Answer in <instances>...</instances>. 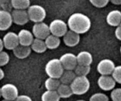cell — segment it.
I'll list each match as a JSON object with an SVG mask.
<instances>
[{
    "label": "cell",
    "mask_w": 121,
    "mask_h": 101,
    "mask_svg": "<svg viewBox=\"0 0 121 101\" xmlns=\"http://www.w3.org/2000/svg\"><path fill=\"white\" fill-rule=\"evenodd\" d=\"M0 5L2 9L9 11L13 8L11 4V0H0Z\"/></svg>",
    "instance_id": "obj_32"
},
{
    "label": "cell",
    "mask_w": 121,
    "mask_h": 101,
    "mask_svg": "<svg viewBox=\"0 0 121 101\" xmlns=\"http://www.w3.org/2000/svg\"><path fill=\"white\" fill-rule=\"evenodd\" d=\"M89 101H109V98L105 93L98 92L91 96Z\"/></svg>",
    "instance_id": "obj_27"
},
{
    "label": "cell",
    "mask_w": 121,
    "mask_h": 101,
    "mask_svg": "<svg viewBox=\"0 0 121 101\" xmlns=\"http://www.w3.org/2000/svg\"><path fill=\"white\" fill-rule=\"evenodd\" d=\"M98 85L104 91H112L116 86V81L112 76L101 75L98 79Z\"/></svg>",
    "instance_id": "obj_11"
},
{
    "label": "cell",
    "mask_w": 121,
    "mask_h": 101,
    "mask_svg": "<svg viewBox=\"0 0 121 101\" xmlns=\"http://www.w3.org/2000/svg\"><path fill=\"white\" fill-rule=\"evenodd\" d=\"M70 87L73 94L82 95L89 90L91 83L87 76H78L71 83Z\"/></svg>",
    "instance_id": "obj_3"
},
{
    "label": "cell",
    "mask_w": 121,
    "mask_h": 101,
    "mask_svg": "<svg viewBox=\"0 0 121 101\" xmlns=\"http://www.w3.org/2000/svg\"><path fill=\"white\" fill-rule=\"evenodd\" d=\"M1 95L4 99L15 101L18 97V90L13 83H6L1 88Z\"/></svg>",
    "instance_id": "obj_6"
},
{
    "label": "cell",
    "mask_w": 121,
    "mask_h": 101,
    "mask_svg": "<svg viewBox=\"0 0 121 101\" xmlns=\"http://www.w3.org/2000/svg\"><path fill=\"white\" fill-rule=\"evenodd\" d=\"M5 77V72H4L2 69H0V79L2 80Z\"/></svg>",
    "instance_id": "obj_37"
},
{
    "label": "cell",
    "mask_w": 121,
    "mask_h": 101,
    "mask_svg": "<svg viewBox=\"0 0 121 101\" xmlns=\"http://www.w3.org/2000/svg\"><path fill=\"white\" fill-rule=\"evenodd\" d=\"M5 48L4 43L3 41H2V39H1L0 40V52H2V51H4L3 49Z\"/></svg>",
    "instance_id": "obj_36"
},
{
    "label": "cell",
    "mask_w": 121,
    "mask_h": 101,
    "mask_svg": "<svg viewBox=\"0 0 121 101\" xmlns=\"http://www.w3.org/2000/svg\"><path fill=\"white\" fill-rule=\"evenodd\" d=\"M51 34L59 37H63L68 31V25L60 19H55L49 25Z\"/></svg>",
    "instance_id": "obj_5"
},
{
    "label": "cell",
    "mask_w": 121,
    "mask_h": 101,
    "mask_svg": "<svg viewBox=\"0 0 121 101\" xmlns=\"http://www.w3.org/2000/svg\"><path fill=\"white\" fill-rule=\"evenodd\" d=\"M20 44L25 46H31L34 40L33 33L26 29H22L18 33Z\"/></svg>",
    "instance_id": "obj_15"
},
{
    "label": "cell",
    "mask_w": 121,
    "mask_h": 101,
    "mask_svg": "<svg viewBox=\"0 0 121 101\" xmlns=\"http://www.w3.org/2000/svg\"><path fill=\"white\" fill-rule=\"evenodd\" d=\"M91 20L88 16L80 13L72 14L67 21L70 30L79 34L87 33L91 27Z\"/></svg>",
    "instance_id": "obj_1"
},
{
    "label": "cell",
    "mask_w": 121,
    "mask_h": 101,
    "mask_svg": "<svg viewBox=\"0 0 121 101\" xmlns=\"http://www.w3.org/2000/svg\"><path fill=\"white\" fill-rule=\"evenodd\" d=\"M60 60L65 70H74L78 65L77 56L72 53H66L61 56Z\"/></svg>",
    "instance_id": "obj_9"
},
{
    "label": "cell",
    "mask_w": 121,
    "mask_h": 101,
    "mask_svg": "<svg viewBox=\"0 0 121 101\" xmlns=\"http://www.w3.org/2000/svg\"><path fill=\"white\" fill-rule=\"evenodd\" d=\"M2 101H8V100H6V99H4Z\"/></svg>",
    "instance_id": "obj_39"
},
{
    "label": "cell",
    "mask_w": 121,
    "mask_h": 101,
    "mask_svg": "<svg viewBox=\"0 0 121 101\" xmlns=\"http://www.w3.org/2000/svg\"><path fill=\"white\" fill-rule=\"evenodd\" d=\"M13 22L11 13L8 11L0 10V30L1 31L7 30L12 26Z\"/></svg>",
    "instance_id": "obj_13"
},
{
    "label": "cell",
    "mask_w": 121,
    "mask_h": 101,
    "mask_svg": "<svg viewBox=\"0 0 121 101\" xmlns=\"http://www.w3.org/2000/svg\"><path fill=\"white\" fill-rule=\"evenodd\" d=\"M91 66L78 65L74 71L78 76H86L91 72Z\"/></svg>",
    "instance_id": "obj_26"
},
{
    "label": "cell",
    "mask_w": 121,
    "mask_h": 101,
    "mask_svg": "<svg viewBox=\"0 0 121 101\" xmlns=\"http://www.w3.org/2000/svg\"><path fill=\"white\" fill-rule=\"evenodd\" d=\"M47 48L50 50L56 49L59 47L61 43L60 37L51 34L44 40Z\"/></svg>",
    "instance_id": "obj_21"
},
{
    "label": "cell",
    "mask_w": 121,
    "mask_h": 101,
    "mask_svg": "<svg viewBox=\"0 0 121 101\" xmlns=\"http://www.w3.org/2000/svg\"><path fill=\"white\" fill-rule=\"evenodd\" d=\"M2 39L4 43L5 48L7 50H13L20 44L18 34L14 32H8L4 35Z\"/></svg>",
    "instance_id": "obj_10"
},
{
    "label": "cell",
    "mask_w": 121,
    "mask_h": 101,
    "mask_svg": "<svg viewBox=\"0 0 121 101\" xmlns=\"http://www.w3.org/2000/svg\"><path fill=\"white\" fill-rule=\"evenodd\" d=\"M65 71L59 59H53L47 61L45 66V72L49 78L60 79Z\"/></svg>",
    "instance_id": "obj_2"
},
{
    "label": "cell",
    "mask_w": 121,
    "mask_h": 101,
    "mask_svg": "<svg viewBox=\"0 0 121 101\" xmlns=\"http://www.w3.org/2000/svg\"><path fill=\"white\" fill-rule=\"evenodd\" d=\"M120 52H121V47H120Z\"/></svg>",
    "instance_id": "obj_40"
},
{
    "label": "cell",
    "mask_w": 121,
    "mask_h": 101,
    "mask_svg": "<svg viewBox=\"0 0 121 101\" xmlns=\"http://www.w3.org/2000/svg\"><path fill=\"white\" fill-rule=\"evenodd\" d=\"M111 98L112 101H121V88L113 89L111 93Z\"/></svg>",
    "instance_id": "obj_30"
},
{
    "label": "cell",
    "mask_w": 121,
    "mask_h": 101,
    "mask_svg": "<svg viewBox=\"0 0 121 101\" xmlns=\"http://www.w3.org/2000/svg\"><path fill=\"white\" fill-rule=\"evenodd\" d=\"M116 66L112 60L104 59L100 60L97 65V70L101 75H112Z\"/></svg>",
    "instance_id": "obj_8"
},
{
    "label": "cell",
    "mask_w": 121,
    "mask_h": 101,
    "mask_svg": "<svg viewBox=\"0 0 121 101\" xmlns=\"http://www.w3.org/2000/svg\"><path fill=\"white\" fill-rule=\"evenodd\" d=\"M9 56L7 52L5 51L0 52V66L1 67L7 65L9 61Z\"/></svg>",
    "instance_id": "obj_28"
},
{
    "label": "cell",
    "mask_w": 121,
    "mask_h": 101,
    "mask_svg": "<svg viewBox=\"0 0 121 101\" xmlns=\"http://www.w3.org/2000/svg\"><path fill=\"white\" fill-rule=\"evenodd\" d=\"M41 101H60V97L57 91L47 90L42 94Z\"/></svg>",
    "instance_id": "obj_23"
},
{
    "label": "cell",
    "mask_w": 121,
    "mask_h": 101,
    "mask_svg": "<svg viewBox=\"0 0 121 101\" xmlns=\"http://www.w3.org/2000/svg\"><path fill=\"white\" fill-rule=\"evenodd\" d=\"M76 101H85V100H82V99H79V100H77Z\"/></svg>",
    "instance_id": "obj_38"
},
{
    "label": "cell",
    "mask_w": 121,
    "mask_h": 101,
    "mask_svg": "<svg viewBox=\"0 0 121 101\" xmlns=\"http://www.w3.org/2000/svg\"><path fill=\"white\" fill-rule=\"evenodd\" d=\"M60 98H69L73 95V91L70 87V85L61 83L59 88L57 90Z\"/></svg>",
    "instance_id": "obj_22"
},
{
    "label": "cell",
    "mask_w": 121,
    "mask_h": 101,
    "mask_svg": "<svg viewBox=\"0 0 121 101\" xmlns=\"http://www.w3.org/2000/svg\"><path fill=\"white\" fill-rule=\"evenodd\" d=\"M76 76L77 75L74 70H65L59 80L61 83L70 85Z\"/></svg>",
    "instance_id": "obj_20"
},
{
    "label": "cell",
    "mask_w": 121,
    "mask_h": 101,
    "mask_svg": "<svg viewBox=\"0 0 121 101\" xmlns=\"http://www.w3.org/2000/svg\"><path fill=\"white\" fill-rule=\"evenodd\" d=\"M31 48L30 46H25L19 44L16 48L13 50V54L18 59H24L28 57L31 52Z\"/></svg>",
    "instance_id": "obj_17"
},
{
    "label": "cell",
    "mask_w": 121,
    "mask_h": 101,
    "mask_svg": "<svg viewBox=\"0 0 121 101\" xmlns=\"http://www.w3.org/2000/svg\"><path fill=\"white\" fill-rule=\"evenodd\" d=\"M61 83L59 79L48 77V78H47L45 81L44 85L46 89L48 91H57Z\"/></svg>",
    "instance_id": "obj_24"
},
{
    "label": "cell",
    "mask_w": 121,
    "mask_h": 101,
    "mask_svg": "<svg viewBox=\"0 0 121 101\" xmlns=\"http://www.w3.org/2000/svg\"><path fill=\"white\" fill-rule=\"evenodd\" d=\"M63 42L66 46L70 47L76 46L80 40V34L72 30H68L63 37Z\"/></svg>",
    "instance_id": "obj_14"
},
{
    "label": "cell",
    "mask_w": 121,
    "mask_h": 101,
    "mask_svg": "<svg viewBox=\"0 0 121 101\" xmlns=\"http://www.w3.org/2000/svg\"><path fill=\"white\" fill-rule=\"evenodd\" d=\"M11 14L13 22L18 26H24L30 21L28 11L26 9H14Z\"/></svg>",
    "instance_id": "obj_12"
},
{
    "label": "cell",
    "mask_w": 121,
    "mask_h": 101,
    "mask_svg": "<svg viewBox=\"0 0 121 101\" xmlns=\"http://www.w3.org/2000/svg\"><path fill=\"white\" fill-rule=\"evenodd\" d=\"M30 47L32 50L37 53H43L46 52V50L47 49L44 40L36 39V38L34 39Z\"/></svg>",
    "instance_id": "obj_19"
},
{
    "label": "cell",
    "mask_w": 121,
    "mask_h": 101,
    "mask_svg": "<svg viewBox=\"0 0 121 101\" xmlns=\"http://www.w3.org/2000/svg\"><path fill=\"white\" fill-rule=\"evenodd\" d=\"M115 35L118 40L121 41V24L118 27H117V28L115 31Z\"/></svg>",
    "instance_id": "obj_34"
},
{
    "label": "cell",
    "mask_w": 121,
    "mask_h": 101,
    "mask_svg": "<svg viewBox=\"0 0 121 101\" xmlns=\"http://www.w3.org/2000/svg\"><path fill=\"white\" fill-rule=\"evenodd\" d=\"M110 1L115 5H121V0H110Z\"/></svg>",
    "instance_id": "obj_35"
},
{
    "label": "cell",
    "mask_w": 121,
    "mask_h": 101,
    "mask_svg": "<svg viewBox=\"0 0 121 101\" xmlns=\"http://www.w3.org/2000/svg\"><path fill=\"white\" fill-rule=\"evenodd\" d=\"M30 20L35 23L43 22L46 17V11L40 5L34 4L30 6L27 9Z\"/></svg>",
    "instance_id": "obj_4"
},
{
    "label": "cell",
    "mask_w": 121,
    "mask_h": 101,
    "mask_svg": "<svg viewBox=\"0 0 121 101\" xmlns=\"http://www.w3.org/2000/svg\"><path fill=\"white\" fill-rule=\"evenodd\" d=\"M89 1L96 8H104L107 5L110 0H89Z\"/></svg>",
    "instance_id": "obj_31"
},
{
    "label": "cell",
    "mask_w": 121,
    "mask_h": 101,
    "mask_svg": "<svg viewBox=\"0 0 121 101\" xmlns=\"http://www.w3.org/2000/svg\"><path fill=\"white\" fill-rule=\"evenodd\" d=\"M111 76L113 77L116 82L121 84V65L116 66Z\"/></svg>",
    "instance_id": "obj_29"
},
{
    "label": "cell",
    "mask_w": 121,
    "mask_h": 101,
    "mask_svg": "<svg viewBox=\"0 0 121 101\" xmlns=\"http://www.w3.org/2000/svg\"><path fill=\"white\" fill-rule=\"evenodd\" d=\"M32 33L35 38L44 40L51 34L49 26L44 22L34 24L32 28Z\"/></svg>",
    "instance_id": "obj_7"
},
{
    "label": "cell",
    "mask_w": 121,
    "mask_h": 101,
    "mask_svg": "<svg viewBox=\"0 0 121 101\" xmlns=\"http://www.w3.org/2000/svg\"><path fill=\"white\" fill-rule=\"evenodd\" d=\"M11 4L14 9H26L30 6V0H11Z\"/></svg>",
    "instance_id": "obj_25"
},
{
    "label": "cell",
    "mask_w": 121,
    "mask_h": 101,
    "mask_svg": "<svg viewBox=\"0 0 121 101\" xmlns=\"http://www.w3.org/2000/svg\"><path fill=\"white\" fill-rule=\"evenodd\" d=\"M76 56L78 65L91 66L93 62V56L92 54L87 51H82Z\"/></svg>",
    "instance_id": "obj_18"
},
{
    "label": "cell",
    "mask_w": 121,
    "mask_h": 101,
    "mask_svg": "<svg viewBox=\"0 0 121 101\" xmlns=\"http://www.w3.org/2000/svg\"><path fill=\"white\" fill-rule=\"evenodd\" d=\"M15 101H33L31 98L26 95H21L17 97Z\"/></svg>",
    "instance_id": "obj_33"
},
{
    "label": "cell",
    "mask_w": 121,
    "mask_h": 101,
    "mask_svg": "<svg viewBox=\"0 0 121 101\" xmlns=\"http://www.w3.org/2000/svg\"><path fill=\"white\" fill-rule=\"evenodd\" d=\"M108 24L112 27H118L121 24V11L118 9L111 11L106 16Z\"/></svg>",
    "instance_id": "obj_16"
}]
</instances>
